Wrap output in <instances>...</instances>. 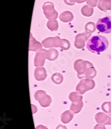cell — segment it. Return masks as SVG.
I'll return each mask as SVG.
<instances>
[{"instance_id": "30bf717a", "label": "cell", "mask_w": 111, "mask_h": 129, "mask_svg": "<svg viewBox=\"0 0 111 129\" xmlns=\"http://www.w3.org/2000/svg\"><path fill=\"white\" fill-rule=\"evenodd\" d=\"M98 0H89V1H87V4H89V6H91V7H95L96 6V2H97Z\"/></svg>"}, {"instance_id": "4fadbf2b", "label": "cell", "mask_w": 111, "mask_h": 129, "mask_svg": "<svg viewBox=\"0 0 111 129\" xmlns=\"http://www.w3.org/2000/svg\"><path fill=\"white\" fill-rule=\"evenodd\" d=\"M55 129H67V128H66V126H65L59 125Z\"/></svg>"}, {"instance_id": "7a4b0ae2", "label": "cell", "mask_w": 111, "mask_h": 129, "mask_svg": "<svg viewBox=\"0 0 111 129\" xmlns=\"http://www.w3.org/2000/svg\"><path fill=\"white\" fill-rule=\"evenodd\" d=\"M96 26V29L100 33H110L111 32V18L110 17H105L98 19Z\"/></svg>"}, {"instance_id": "52a82bcc", "label": "cell", "mask_w": 111, "mask_h": 129, "mask_svg": "<svg viewBox=\"0 0 111 129\" xmlns=\"http://www.w3.org/2000/svg\"><path fill=\"white\" fill-rule=\"evenodd\" d=\"M83 105V103H81V102H79L78 105H75V103H72L70 106V109L73 111L74 113H79L80 112V111L81 110V108Z\"/></svg>"}, {"instance_id": "3957f363", "label": "cell", "mask_w": 111, "mask_h": 129, "mask_svg": "<svg viewBox=\"0 0 111 129\" xmlns=\"http://www.w3.org/2000/svg\"><path fill=\"white\" fill-rule=\"evenodd\" d=\"M95 119L100 124H111V114H106L102 113H99L96 114Z\"/></svg>"}, {"instance_id": "8992f818", "label": "cell", "mask_w": 111, "mask_h": 129, "mask_svg": "<svg viewBox=\"0 0 111 129\" xmlns=\"http://www.w3.org/2000/svg\"><path fill=\"white\" fill-rule=\"evenodd\" d=\"M82 13L85 16H91L93 13V8H89L87 6H85L83 8H82L81 9Z\"/></svg>"}, {"instance_id": "8fae6325", "label": "cell", "mask_w": 111, "mask_h": 129, "mask_svg": "<svg viewBox=\"0 0 111 129\" xmlns=\"http://www.w3.org/2000/svg\"><path fill=\"white\" fill-rule=\"evenodd\" d=\"M94 129H106V128L104 126L102 125V124H98L94 126Z\"/></svg>"}, {"instance_id": "5b68a950", "label": "cell", "mask_w": 111, "mask_h": 129, "mask_svg": "<svg viewBox=\"0 0 111 129\" xmlns=\"http://www.w3.org/2000/svg\"><path fill=\"white\" fill-rule=\"evenodd\" d=\"M98 7L102 11L111 9V0H100V2H98Z\"/></svg>"}, {"instance_id": "6da1fadb", "label": "cell", "mask_w": 111, "mask_h": 129, "mask_svg": "<svg viewBox=\"0 0 111 129\" xmlns=\"http://www.w3.org/2000/svg\"><path fill=\"white\" fill-rule=\"evenodd\" d=\"M108 46V41L105 37L94 35L89 38L87 42V48L92 53H99L104 51Z\"/></svg>"}, {"instance_id": "9c48e42d", "label": "cell", "mask_w": 111, "mask_h": 129, "mask_svg": "<svg viewBox=\"0 0 111 129\" xmlns=\"http://www.w3.org/2000/svg\"><path fill=\"white\" fill-rule=\"evenodd\" d=\"M86 0H65V4H67L68 3V2H71V4H70V6L71 5H74L75 2H78V3H82V2H85Z\"/></svg>"}, {"instance_id": "277c9868", "label": "cell", "mask_w": 111, "mask_h": 129, "mask_svg": "<svg viewBox=\"0 0 111 129\" xmlns=\"http://www.w3.org/2000/svg\"><path fill=\"white\" fill-rule=\"evenodd\" d=\"M73 115H74V114H73L72 112L71 113L70 111H65V113H63V114H61V121L65 124L68 123L70 120H72V118H73Z\"/></svg>"}, {"instance_id": "7c38bea8", "label": "cell", "mask_w": 111, "mask_h": 129, "mask_svg": "<svg viewBox=\"0 0 111 129\" xmlns=\"http://www.w3.org/2000/svg\"><path fill=\"white\" fill-rule=\"evenodd\" d=\"M36 129H48L46 126H45L43 125H39L37 126V127H36Z\"/></svg>"}, {"instance_id": "ba28073f", "label": "cell", "mask_w": 111, "mask_h": 129, "mask_svg": "<svg viewBox=\"0 0 111 129\" xmlns=\"http://www.w3.org/2000/svg\"><path fill=\"white\" fill-rule=\"evenodd\" d=\"M72 14V13H70V12H69V11H65L64 13H63L62 14H61V15H60V19L61 20H62L63 21V22H66V18H67V22H68V21H70V19H68V15H70Z\"/></svg>"}]
</instances>
